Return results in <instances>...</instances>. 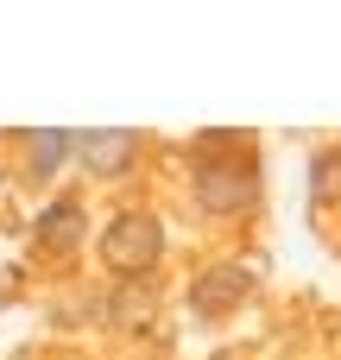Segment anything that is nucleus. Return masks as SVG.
<instances>
[{
  "label": "nucleus",
  "instance_id": "nucleus-8",
  "mask_svg": "<svg viewBox=\"0 0 341 360\" xmlns=\"http://www.w3.org/2000/svg\"><path fill=\"white\" fill-rule=\"evenodd\" d=\"M310 190H316V202H341V152L310 158Z\"/></svg>",
  "mask_w": 341,
  "mask_h": 360
},
{
  "label": "nucleus",
  "instance_id": "nucleus-6",
  "mask_svg": "<svg viewBox=\"0 0 341 360\" xmlns=\"http://www.w3.org/2000/svg\"><path fill=\"white\" fill-rule=\"evenodd\" d=\"M82 234H89V215H82V202L76 196H57V202H44V215H38V228H32V240L44 247V253H76L82 247Z\"/></svg>",
  "mask_w": 341,
  "mask_h": 360
},
{
  "label": "nucleus",
  "instance_id": "nucleus-4",
  "mask_svg": "<svg viewBox=\"0 0 341 360\" xmlns=\"http://www.w3.org/2000/svg\"><path fill=\"white\" fill-rule=\"evenodd\" d=\"M133 158H139V133L133 127H89V133H76V165L95 171V177H120Z\"/></svg>",
  "mask_w": 341,
  "mask_h": 360
},
{
  "label": "nucleus",
  "instance_id": "nucleus-5",
  "mask_svg": "<svg viewBox=\"0 0 341 360\" xmlns=\"http://www.w3.org/2000/svg\"><path fill=\"white\" fill-rule=\"evenodd\" d=\"M101 316H108V329H120V335H152V329H158V291H152L146 278H127V285H114V291L101 297Z\"/></svg>",
  "mask_w": 341,
  "mask_h": 360
},
{
  "label": "nucleus",
  "instance_id": "nucleus-2",
  "mask_svg": "<svg viewBox=\"0 0 341 360\" xmlns=\"http://www.w3.org/2000/svg\"><path fill=\"white\" fill-rule=\"evenodd\" d=\"M165 259V228L152 221V215H114L108 221V234H101V266L127 285V278H146L152 266Z\"/></svg>",
  "mask_w": 341,
  "mask_h": 360
},
{
  "label": "nucleus",
  "instance_id": "nucleus-1",
  "mask_svg": "<svg viewBox=\"0 0 341 360\" xmlns=\"http://www.w3.org/2000/svg\"><path fill=\"white\" fill-rule=\"evenodd\" d=\"M234 133H202L196 165H190V190L202 215H253L259 209V165L247 152L228 146Z\"/></svg>",
  "mask_w": 341,
  "mask_h": 360
},
{
  "label": "nucleus",
  "instance_id": "nucleus-7",
  "mask_svg": "<svg viewBox=\"0 0 341 360\" xmlns=\"http://www.w3.org/2000/svg\"><path fill=\"white\" fill-rule=\"evenodd\" d=\"M63 158H76V133H57V127L32 133V177H51Z\"/></svg>",
  "mask_w": 341,
  "mask_h": 360
},
{
  "label": "nucleus",
  "instance_id": "nucleus-3",
  "mask_svg": "<svg viewBox=\"0 0 341 360\" xmlns=\"http://www.w3.org/2000/svg\"><path fill=\"white\" fill-rule=\"evenodd\" d=\"M247 291H253V272L228 259V266H209V272H196V285H190V310L215 323V316H234V310L247 304Z\"/></svg>",
  "mask_w": 341,
  "mask_h": 360
}]
</instances>
